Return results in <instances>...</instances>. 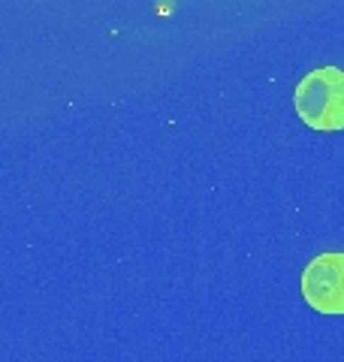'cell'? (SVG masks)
<instances>
[{
  "label": "cell",
  "mask_w": 344,
  "mask_h": 362,
  "mask_svg": "<svg viewBox=\"0 0 344 362\" xmlns=\"http://www.w3.org/2000/svg\"><path fill=\"white\" fill-rule=\"evenodd\" d=\"M293 106L299 118L317 133L344 130V70L317 66L296 85Z\"/></svg>",
  "instance_id": "obj_1"
},
{
  "label": "cell",
  "mask_w": 344,
  "mask_h": 362,
  "mask_svg": "<svg viewBox=\"0 0 344 362\" xmlns=\"http://www.w3.org/2000/svg\"><path fill=\"white\" fill-rule=\"evenodd\" d=\"M302 296L320 314H344V254H317L302 269Z\"/></svg>",
  "instance_id": "obj_2"
}]
</instances>
